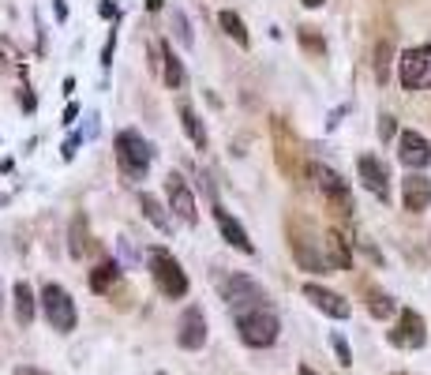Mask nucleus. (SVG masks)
Masks as SVG:
<instances>
[{
  "label": "nucleus",
  "mask_w": 431,
  "mask_h": 375,
  "mask_svg": "<svg viewBox=\"0 0 431 375\" xmlns=\"http://www.w3.org/2000/svg\"><path fill=\"white\" fill-rule=\"evenodd\" d=\"M236 334L247 349H270L282 334V319L274 315L270 304H259V308H244L236 312Z\"/></svg>",
  "instance_id": "obj_1"
},
{
  "label": "nucleus",
  "mask_w": 431,
  "mask_h": 375,
  "mask_svg": "<svg viewBox=\"0 0 431 375\" xmlns=\"http://www.w3.org/2000/svg\"><path fill=\"white\" fill-rule=\"evenodd\" d=\"M113 150H116V165H121V173L127 180H143L150 173V158H154V150H150V143L143 139L135 128H124V132H116L113 139Z\"/></svg>",
  "instance_id": "obj_2"
},
{
  "label": "nucleus",
  "mask_w": 431,
  "mask_h": 375,
  "mask_svg": "<svg viewBox=\"0 0 431 375\" xmlns=\"http://www.w3.org/2000/svg\"><path fill=\"white\" fill-rule=\"evenodd\" d=\"M147 263H150V278H154L158 293L165 300H180L188 297V274L177 259H173L169 248H150L147 252Z\"/></svg>",
  "instance_id": "obj_3"
},
{
  "label": "nucleus",
  "mask_w": 431,
  "mask_h": 375,
  "mask_svg": "<svg viewBox=\"0 0 431 375\" xmlns=\"http://www.w3.org/2000/svg\"><path fill=\"white\" fill-rule=\"evenodd\" d=\"M38 300H42L45 323H49L57 334H71V330H75L79 312H75V300H71V293L64 289V285L45 282V285H42V297H38Z\"/></svg>",
  "instance_id": "obj_4"
},
{
  "label": "nucleus",
  "mask_w": 431,
  "mask_h": 375,
  "mask_svg": "<svg viewBox=\"0 0 431 375\" xmlns=\"http://www.w3.org/2000/svg\"><path fill=\"white\" fill-rule=\"evenodd\" d=\"M218 293H221V300H225L233 312L267 304V289H262L255 278L241 274V270H233V274H221V278H218Z\"/></svg>",
  "instance_id": "obj_5"
},
{
  "label": "nucleus",
  "mask_w": 431,
  "mask_h": 375,
  "mask_svg": "<svg viewBox=\"0 0 431 375\" xmlns=\"http://www.w3.org/2000/svg\"><path fill=\"white\" fill-rule=\"evenodd\" d=\"M311 177H315V184H319V191H323V199H326V206H330L334 214L349 218V214L356 210L353 191H349L345 180H341V173H334L330 165H311Z\"/></svg>",
  "instance_id": "obj_6"
},
{
  "label": "nucleus",
  "mask_w": 431,
  "mask_h": 375,
  "mask_svg": "<svg viewBox=\"0 0 431 375\" xmlns=\"http://www.w3.org/2000/svg\"><path fill=\"white\" fill-rule=\"evenodd\" d=\"M397 79L405 90H428L431 86V45H417L405 49L397 60Z\"/></svg>",
  "instance_id": "obj_7"
},
{
  "label": "nucleus",
  "mask_w": 431,
  "mask_h": 375,
  "mask_svg": "<svg viewBox=\"0 0 431 375\" xmlns=\"http://www.w3.org/2000/svg\"><path fill=\"white\" fill-rule=\"evenodd\" d=\"M289 248H293V259L300 263V270H311V274H330L334 263L326 259V248L323 241H315V237L308 233H289Z\"/></svg>",
  "instance_id": "obj_8"
},
{
  "label": "nucleus",
  "mask_w": 431,
  "mask_h": 375,
  "mask_svg": "<svg viewBox=\"0 0 431 375\" xmlns=\"http://www.w3.org/2000/svg\"><path fill=\"white\" fill-rule=\"evenodd\" d=\"M165 203H169L173 218L184 221V226H199V206H195V191L188 188V180L180 173L165 177Z\"/></svg>",
  "instance_id": "obj_9"
},
{
  "label": "nucleus",
  "mask_w": 431,
  "mask_h": 375,
  "mask_svg": "<svg viewBox=\"0 0 431 375\" xmlns=\"http://www.w3.org/2000/svg\"><path fill=\"white\" fill-rule=\"evenodd\" d=\"M424 341H428L424 315L412 312V308H402L394 330H390V346H397V349H424Z\"/></svg>",
  "instance_id": "obj_10"
},
{
  "label": "nucleus",
  "mask_w": 431,
  "mask_h": 375,
  "mask_svg": "<svg viewBox=\"0 0 431 375\" xmlns=\"http://www.w3.org/2000/svg\"><path fill=\"white\" fill-rule=\"evenodd\" d=\"M177 346L188 349V353H195V349L206 346V315H203V308H199V304L184 308V315H180V323H177Z\"/></svg>",
  "instance_id": "obj_11"
},
{
  "label": "nucleus",
  "mask_w": 431,
  "mask_h": 375,
  "mask_svg": "<svg viewBox=\"0 0 431 375\" xmlns=\"http://www.w3.org/2000/svg\"><path fill=\"white\" fill-rule=\"evenodd\" d=\"M356 173H360V184L368 188L375 199L390 203V173H386V165H382L379 158H375V154H360V158H356Z\"/></svg>",
  "instance_id": "obj_12"
},
{
  "label": "nucleus",
  "mask_w": 431,
  "mask_h": 375,
  "mask_svg": "<svg viewBox=\"0 0 431 375\" xmlns=\"http://www.w3.org/2000/svg\"><path fill=\"white\" fill-rule=\"evenodd\" d=\"M397 162H402L405 169H412V173L428 169V162H431V143H428L420 132H402V139H397Z\"/></svg>",
  "instance_id": "obj_13"
},
{
  "label": "nucleus",
  "mask_w": 431,
  "mask_h": 375,
  "mask_svg": "<svg viewBox=\"0 0 431 375\" xmlns=\"http://www.w3.org/2000/svg\"><path fill=\"white\" fill-rule=\"evenodd\" d=\"M304 297H308V300H311V304H315L323 315H330V319H349V315H353V304H349V300L341 297V293L326 289V285L308 282V285H304Z\"/></svg>",
  "instance_id": "obj_14"
},
{
  "label": "nucleus",
  "mask_w": 431,
  "mask_h": 375,
  "mask_svg": "<svg viewBox=\"0 0 431 375\" xmlns=\"http://www.w3.org/2000/svg\"><path fill=\"white\" fill-rule=\"evenodd\" d=\"M214 221H218L221 241H225L229 248H236V252H244V255H255V244H251V237H247V229H244L221 203H214Z\"/></svg>",
  "instance_id": "obj_15"
},
{
  "label": "nucleus",
  "mask_w": 431,
  "mask_h": 375,
  "mask_svg": "<svg viewBox=\"0 0 431 375\" xmlns=\"http://www.w3.org/2000/svg\"><path fill=\"white\" fill-rule=\"evenodd\" d=\"M402 203H405V210H412V214H420L431 206V180L424 173H409V177L402 180Z\"/></svg>",
  "instance_id": "obj_16"
},
{
  "label": "nucleus",
  "mask_w": 431,
  "mask_h": 375,
  "mask_svg": "<svg viewBox=\"0 0 431 375\" xmlns=\"http://www.w3.org/2000/svg\"><path fill=\"white\" fill-rule=\"evenodd\" d=\"M12 304H15V323L23 326V330H27L30 323H34V315H38V304H42V300L34 297V289H30V282H15L12 285Z\"/></svg>",
  "instance_id": "obj_17"
},
{
  "label": "nucleus",
  "mask_w": 431,
  "mask_h": 375,
  "mask_svg": "<svg viewBox=\"0 0 431 375\" xmlns=\"http://www.w3.org/2000/svg\"><path fill=\"white\" fill-rule=\"evenodd\" d=\"M139 210H143V218H147L150 226L158 229V233H173V214H169V203H162L158 195L143 191V195H139Z\"/></svg>",
  "instance_id": "obj_18"
},
{
  "label": "nucleus",
  "mask_w": 431,
  "mask_h": 375,
  "mask_svg": "<svg viewBox=\"0 0 431 375\" xmlns=\"http://www.w3.org/2000/svg\"><path fill=\"white\" fill-rule=\"evenodd\" d=\"M323 248H326V259L334 263V270H353V248H349V241L338 229H330L323 237Z\"/></svg>",
  "instance_id": "obj_19"
},
{
  "label": "nucleus",
  "mask_w": 431,
  "mask_h": 375,
  "mask_svg": "<svg viewBox=\"0 0 431 375\" xmlns=\"http://www.w3.org/2000/svg\"><path fill=\"white\" fill-rule=\"evenodd\" d=\"M162 49V79H165V86H173V90H180V86L188 83V71H184V60L173 53V45L169 42H162L158 45Z\"/></svg>",
  "instance_id": "obj_20"
},
{
  "label": "nucleus",
  "mask_w": 431,
  "mask_h": 375,
  "mask_svg": "<svg viewBox=\"0 0 431 375\" xmlns=\"http://www.w3.org/2000/svg\"><path fill=\"white\" fill-rule=\"evenodd\" d=\"M86 282H90L94 293H113L116 285H121V263H116V259L98 263V267L90 270V278H86Z\"/></svg>",
  "instance_id": "obj_21"
},
{
  "label": "nucleus",
  "mask_w": 431,
  "mask_h": 375,
  "mask_svg": "<svg viewBox=\"0 0 431 375\" xmlns=\"http://www.w3.org/2000/svg\"><path fill=\"white\" fill-rule=\"evenodd\" d=\"M86 252H90V226H86V214H75L68 226V255L83 259Z\"/></svg>",
  "instance_id": "obj_22"
},
{
  "label": "nucleus",
  "mask_w": 431,
  "mask_h": 375,
  "mask_svg": "<svg viewBox=\"0 0 431 375\" xmlns=\"http://www.w3.org/2000/svg\"><path fill=\"white\" fill-rule=\"evenodd\" d=\"M218 27H221V34L225 38H233L241 49H247L251 45V34H247V27H244V19L233 12V8H225V12H218Z\"/></svg>",
  "instance_id": "obj_23"
},
{
  "label": "nucleus",
  "mask_w": 431,
  "mask_h": 375,
  "mask_svg": "<svg viewBox=\"0 0 431 375\" xmlns=\"http://www.w3.org/2000/svg\"><path fill=\"white\" fill-rule=\"evenodd\" d=\"M180 128H184L188 139L195 143V150H206V147H210V135H206L203 121H199V113H195L191 106H180Z\"/></svg>",
  "instance_id": "obj_24"
},
{
  "label": "nucleus",
  "mask_w": 431,
  "mask_h": 375,
  "mask_svg": "<svg viewBox=\"0 0 431 375\" xmlns=\"http://www.w3.org/2000/svg\"><path fill=\"white\" fill-rule=\"evenodd\" d=\"M297 42H300V49H304L308 57H315V60L326 57V38L319 34L315 27H300V30H297Z\"/></svg>",
  "instance_id": "obj_25"
},
{
  "label": "nucleus",
  "mask_w": 431,
  "mask_h": 375,
  "mask_svg": "<svg viewBox=\"0 0 431 375\" xmlns=\"http://www.w3.org/2000/svg\"><path fill=\"white\" fill-rule=\"evenodd\" d=\"M173 38H177L184 49H191L195 45V34H191V23H188V15L180 12V8H173Z\"/></svg>",
  "instance_id": "obj_26"
},
{
  "label": "nucleus",
  "mask_w": 431,
  "mask_h": 375,
  "mask_svg": "<svg viewBox=\"0 0 431 375\" xmlns=\"http://www.w3.org/2000/svg\"><path fill=\"white\" fill-rule=\"evenodd\" d=\"M368 312L375 319H390L394 315V300H390L386 293H379V289H368Z\"/></svg>",
  "instance_id": "obj_27"
},
{
  "label": "nucleus",
  "mask_w": 431,
  "mask_h": 375,
  "mask_svg": "<svg viewBox=\"0 0 431 375\" xmlns=\"http://www.w3.org/2000/svg\"><path fill=\"white\" fill-rule=\"evenodd\" d=\"M390 57H394V45L382 42L379 53H375V79H379V83H386V79H390Z\"/></svg>",
  "instance_id": "obj_28"
},
{
  "label": "nucleus",
  "mask_w": 431,
  "mask_h": 375,
  "mask_svg": "<svg viewBox=\"0 0 431 375\" xmlns=\"http://www.w3.org/2000/svg\"><path fill=\"white\" fill-rule=\"evenodd\" d=\"M330 346H334V353H338V364H353V349H349V341L341 338V334H330Z\"/></svg>",
  "instance_id": "obj_29"
},
{
  "label": "nucleus",
  "mask_w": 431,
  "mask_h": 375,
  "mask_svg": "<svg viewBox=\"0 0 431 375\" xmlns=\"http://www.w3.org/2000/svg\"><path fill=\"white\" fill-rule=\"evenodd\" d=\"M394 135H397V121H394L390 113H382V117H379V139H382V143H390Z\"/></svg>",
  "instance_id": "obj_30"
},
{
  "label": "nucleus",
  "mask_w": 431,
  "mask_h": 375,
  "mask_svg": "<svg viewBox=\"0 0 431 375\" xmlns=\"http://www.w3.org/2000/svg\"><path fill=\"white\" fill-rule=\"evenodd\" d=\"M79 147H83V132H75V135H68V143H64V150H60V158L64 162H71V158L79 154Z\"/></svg>",
  "instance_id": "obj_31"
},
{
  "label": "nucleus",
  "mask_w": 431,
  "mask_h": 375,
  "mask_svg": "<svg viewBox=\"0 0 431 375\" xmlns=\"http://www.w3.org/2000/svg\"><path fill=\"white\" fill-rule=\"evenodd\" d=\"M19 106L27 109V113H34V109H38V98L30 94V86H23V90H19Z\"/></svg>",
  "instance_id": "obj_32"
},
{
  "label": "nucleus",
  "mask_w": 431,
  "mask_h": 375,
  "mask_svg": "<svg viewBox=\"0 0 431 375\" xmlns=\"http://www.w3.org/2000/svg\"><path fill=\"white\" fill-rule=\"evenodd\" d=\"M113 49H116V34H109L106 49H101V68H109V64H113Z\"/></svg>",
  "instance_id": "obj_33"
},
{
  "label": "nucleus",
  "mask_w": 431,
  "mask_h": 375,
  "mask_svg": "<svg viewBox=\"0 0 431 375\" xmlns=\"http://www.w3.org/2000/svg\"><path fill=\"white\" fill-rule=\"evenodd\" d=\"M79 113H83V109H79V101H68V109H64V124H75L79 121Z\"/></svg>",
  "instance_id": "obj_34"
},
{
  "label": "nucleus",
  "mask_w": 431,
  "mask_h": 375,
  "mask_svg": "<svg viewBox=\"0 0 431 375\" xmlns=\"http://www.w3.org/2000/svg\"><path fill=\"white\" fill-rule=\"evenodd\" d=\"M98 15H101V19H116V4H109V0H101V4H98Z\"/></svg>",
  "instance_id": "obj_35"
},
{
  "label": "nucleus",
  "mask_w": 431,
  "mask_h": 375,
  "mask_svg": "<svg viewBox=\"0 0 431 375\" xmlns=\"http://www.w3.org/2000/svg\"><path fill=\"white\" fill-rule=\"evenodd\" d=\"M86 135H98V113L86 117Z\"/></svg>",
  "instance_id": "obj_36"
},
{
  "label": "nucleus",
  "mask_w": 431,
  "mask_h": 375,
  "mask_svg": "<svg viewBox=\"0 0 431 375\" xmlns=\"http://www.w3.org/2000/svg\"><path fill=\"white\" fill-rule=\"evenodd\" d=\"M15 375H49V372H42V368H30V364H23V368H15Z\"/></svg>",
  "instance_id": "obj_37"
},
{
  "label": "nucleus",
  "mask_w": 431,
  "mask_h": 375,
  "mask_svg": "<svg viewBox=\"0 0 431 375\" xmlns=\"http://www.w3.org/2000/svg\"><path fill=\"white\" fill-rule=\"evenodd\" d=\"M57 19H60V23L68 19V4H64V0H57Z\"/></svg>",
  "instance_id": "obj_38"
},
{
  "label": "nucleus",
  "mask_w": 431,
  "mask_h": 375,
  "mask_svg": "<svg viewBox=\"0 0 431 375\" xmlns=\"http://www.w3.org/2000/svg\"><path fill=\"white\" fill-rule=\"evenodd\" d=\"M165 8V0H147V12H162Z\"/></svg>",
  "instance_id": "obj_39"
},
{
  "label": "nucleus",
  "mask_w": 431,
  "mask_h": 375,
  "mask_svg": "<svg viewBox=\"0 0 431 375\" xmlns=\"http://www.w3.org/2000/svg\"><path fill=\"white\" fill-rule=\"evenodd\" d=\"M300 4H304V8H323L326 0H300Z\"/></svg>",
  "instance_id": "obj_40"
},
{
  "label": "nucleus",
  "mask_w": 431,
  "mask_h": 375,
  "mask_svg": "<svg viewBox=\"0 0 431 375\" xmlns=\"http://www.w3.org/2000/svg\"><path fill=\"white\" fill-rule=\"evenodd\" d=\"M297 375H319L315 368H308V364H300V368H297Z\"/></svg>",
  "instance_id": "obj_41"
},
{
  "label": "nucleus",
  "mask_w": 431,
  "mask_h": 375,
  "mask_svg": "<svg viewBox=\"0 0 431 375\" xmlns=\"http://www.w3.org/2000/svg\"><path fill=\"white\" fill-rule=\"evenodd\" d=\"M0 308H4V289H0Z\"/></svg>",
  "instance_id": "obj_42"
},
{
  "label": "nucleus",
  "mask_w": 431,
  "mask_h": 375,
  "mask_svg": "<svg viewBox=\"0 0 431 375\" xmlns=\"http://www.w3.org/2000/svg\"><path fill=\"white\" fill-rule=\"evenodd\" d=\"M4 203H8V199H4V195H0V206H4Z\"/></svg>",
  "instance_id": "obj_43"
},
{
  "label": "nucleus",
  "mask_w": 431,
  "mask_h": 375,
  "mask_svg": "<svg viewBox=\"0 0 431 375\" xmlns=\"http://www.w3.org/2000/svg\"><path fill=\"white\" fill-rule=\"evenodd\" d=\"M158 375H165V372H158Z\"/></svg>",
  "instance_id": "obj_44"
},
{
  "label": "nucleus",
  "mask_w": 431,
  "mask_h": 375,
  "mask_svg": "<svg viewBox=\"0 0 431 375\" xmlns=\"http://www.w3.org/2000/svg\"><path fill=\"white\" fill-rule=\"evenodd\" d=\"M397 375H402V372H397Z\"/></svg>",
  "instance_id": "obj_45"
}]
</instances>
